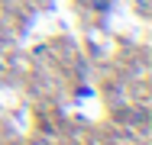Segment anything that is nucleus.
I'll return each mask as SVG.
<instances>
[{
	"instance_id": "nucleus-1",
	"label": "nucleus",
	"mask_w": 152,
	"mask_h": 145,
	"mask_svg": "<svg viewBox=\"0 0 152 145\" xmlns=\"http://www.w3.org/2000/svg\"><path fill=\"white\" fill-rule=\"evenodd\" d=\"M91 10H97V13H107V10H110V0H91Z\"/></svg>"
},
{
	"instance_id": "nucleus-2",
	"label": "nucleus",
	"mask_w": 152,
	"mask_h": 145,
	"mask_svg": "<svg viewBox=\"0 0 152 145\" xmlns=\"http://www.w3.org/2000/svg\"><path fill=\"white\" fill-rule=\"evenodd\" d=\"M136 7H139V13H149V0H136Z\"/></svg>"
}]
</instances>
